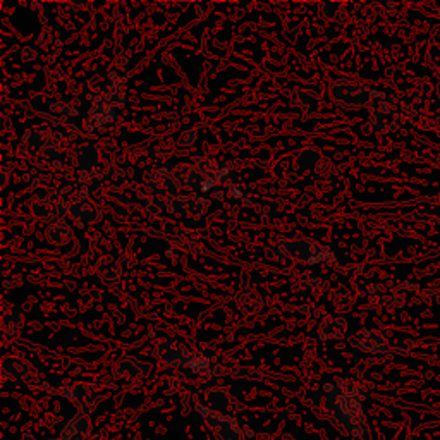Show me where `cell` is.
<instances>
[{
  "mask_svg": "<svg viewBox=\"0 0 440 440\" xmlns=\"http://www.w3.org/2000/svg\"><path fill=\"white\" fill-rule=\"evenodd\" d=\"M325 407L332 421L344 434L351 435L356 440H371L365 409H363V396L358 391L344 392V394H337L327 399Z\"/></svg>",
  "mask_w": 440,
  "mask_h": 440,
  "instance_id": "cell-1",
  "label": "cell"
},
{
  "mask_svg": "<svg viewBox=\"0 0 440 440\" xmlns=\"http://www.w3.org/2000/svg\"><path fill=\"white\" fill-rule=\"evenodd\" d=\"M92 434V423H90L88 416L79 413L78 416L71 418L69 421L60 427L59 439L60 440H88Z\"/></svg>",
  "mask_w": 440,
  "mask_h": 440,
  "instance_id": "cell-3",
  "label": "cell"
},
{
  "mask_svg": "<svg viewBox=\"0 0 440 440\" xmlns=\"http://www.w3.org/2000/svg\"><path fill=\"white\" fill-rule=\"evenodd\" d=\"M200 411L203 413L205 421L208 423V427L215 432V437L217 440H244L248 437L246 430L237 423L234 418L226 416L220 411H212L200 407Z\"/></svg>",
  "mask_w": 440,
  "mask_h": 440,
  "instance_id": "cell-2",
  "label": "cell"
}]
</instances>
